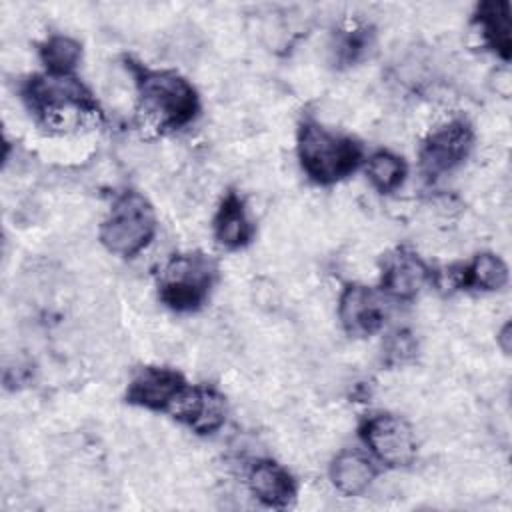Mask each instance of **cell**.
<instances>
[{"mask_svg": "<svg viewBox=\"0 0 512 512\" xmlns=\"http://www.w3.org/2000/svg\"><path fill=\"white\" fill-rule=\"evenodd\" d=\"M132 70L140 108L160 128H182L196 118L200 102L186 78L172 70H150L140 64H132Z\"/></svg>", "mask_w": 512, "mask_h": 512, "instance_id": "1", "label": "cell"}, {"mask_svg": "<svg viewBox=\"0 0 512 512\" xmlns=\"http://www.w3.org/2000/svg\"><path fill=\"white\" fill-rule=\"evenodd\" d=\"M298 158L314 182L334 184L360 166L362 148L356 140L308 120L298 132Z\"/></svg>", "mask_w": 512, "mask_h": 512, "instance_id": "2", "label": "cell"}, {"mask_svg": "<svg viewBox=\"0 0 512 512\" xmlns=\"http://www.w3.org/2000/svg\"><path fill=\"white\" fill-rule=\"evenodd\" d=\"M156 234V214L148 198L126 190L110 206L100 226V240L108 252L130 258L144 250Z\"/></svg>", "mask_w": 512, "mask_h": 512, "instance_id": "3", "label": "cell"}, {"mask_svg": "<svg viewBox=\"0 0 512 512\" xmlns=\"http://www.w3.org/2000/svg\"><path fill=\"white\" fill-rule=\"evenodd\" d=\"M216 274L218 268L210 256L202 252L178 254L162 268L158 280L160 298L176 312L196 310L206 302Z\"/></svg>", "mask_w": 512, "mask_h": 512, "instance_id": "4", "label": "cell"}, {"mask_svg": "<svg viewBox=\"0 0 512 512\" xmlns=\"http://www.w3.org/2000/svg\"><path fill=\"white\" fill-rule=\"evenodd\" d=\"M24 100L32 112L48 122L62 120L64 112L98 114V104L90 90L70 74H40L24 84Z\"/></svg>", "mask_w": 512, "mask_h": 512, "instance_id": "5", "label": "cell"}, {"mask_svg": "<svg viewBox=\"0 0 512 512\" xmlns=\"http://www.w3.org/2000/svg\"><path fill=\"white\" fill-rule=\"evenodd\" d=\"M360 436L374 458L390 468L408 466L416 458V436L410 424L400 416H370L360 426Z\"/></svg>", "mask_w": 512, "mask_h": 512, "instance_id": "6", "label": "cell"}, {"mask_svg": "<svg viewBox=\"0 0 512 512\" xmlns=\"http://www.w3.org/2000/svg\"><path fill=\"white\" fill-rule=\"evenodd\" d=\"M472 128L464 120H450L430 132L420 148V170L426 178H438L464 162L472 148Z\"/></svg>", "mask_w": 512, "mask_h": 512, "instance_id": "7", "label": "cell"}, {"mask_svg": "<svg viewBox=\"0 0 512 512\" xmlns=\"http://www.w3.org/2000/svg\"><path fill=\"white\" fill-rule=\"evenodd\" d=\"M388 296L364 284H348L338 302V318L342 328L356 338L376 334L388 316Z\"/></svg>", "mask_w": 512, "mask_h": 512, "instance_id": "8", "label": "cell"}, {"mask_svg": "<svg viewBox=\"0 0 512 512\" xmlns=\"http://www.w3.org/2000/svg\"><path fill=\"white\" fill-rule=\"evenodd\" d=\"M186 386V380L176 370L148 366L138 370L132 382L128 384L126 400L148 410L170 412Z\"/></svg>", "mask_w": 512, "mask_h": 512, "instance_id": "9", "label": "cell"}, {"mask_svg": "<svg viewBox=\"0 0 512 512\" xmlns=\"http://www.w3.org/2000/svg\"><path fill=\"white\" fill-rule=\"evenodd\" d=\"M170 414L198 434H212L226 420V402L212 388L186 386Z\"/></svg>", "mask_w": 512, "mask_h": 512, "instance_id": "10", "label": "cell"}, {"mask_svg": "<svg viewBox=\"0 0 512 512\" xmlns=\"http://www.w3.org/2000/svg\"><path fill=\"white\" fill-rule=\"evenodd\" d=\"M428 276L430 270L416 252L408 248H398L384 260L382 292L388 298L412 300L422 290Z\"/></svg>", "mask_w": 512, "mask_h": 512, "instance_id": "11", "label": "cell"}, {"mask_svg": "<svg viewBox=\"0 0 512 512\" xmlns=\"http://www.w3.org/2000/svg\"><path fill=\"white\" fill-rule=\"evenodd\" d=\"M248 486L252 494L270 508H286L296 498L292 474L274 460L254 462L248 470Z\"/></svg>", "mask_w": 512, "mask_h": 512, "instance_id": "12", "label": "cell"}, {"mask_svg": "<svg viewBox=\"0 0 512 512\" xmlns=\"http://www.w3.org/2000/svg\"><path fill=\"white\" fill-rule=\"evenodd\" d=\"M252 234H254V228H252V222L246 214L242 198L238 194L230 192L222 200V204L218 208V214L214 218V236H216V240L224 248L236 250V248L246 246L252 240Z\"/></svg>", "mask_w": 512, "mask_h": 512, "instance_id": "13", "label": "cell"}, {"mask_svg": "<svg viewBox=\"0 0 512 512\" xmlns=\"http://www.w3.org/2000/svg\"><path fill=\"white\" fill-rule=\"evenodd\" d=\"M376 466L370 458L356 450H344L340 452L332 466H330V478L338 492L346 496H358L362 494L374 480Z\"/></svg>", "mask_w": 512, "mask_h": 512, "instance_id": "14", "label": "cell"}, {"mask_svg": "<svg viewBox=\"0 0 512 512\" xmlns=\"http://www.w3.org/2000/svg\"><path fill=\"white\" fill-rule=\"evenodd\" d=\"M458 284L478 290H500L508 284V266L492 252L478 254L458 272Z\"/></svg>", "mask_w": 512, "mask_h": 512, "instance_id": "15", "label": "cell"}, {"mask_svg": "<svg viewBox=\"0 0 512 512\" xmlns=\"http://www.w3.org/2000/svg\"><path fill=\"white\" fill-rule=\"evenodd\" d=\"M482 36L504 60L510 58V14L508 2H484L478 6Z\"/></svg>", "mask_w": 512, "mask_h": 512, "instance_id": "16", "label": "cell"}, {"mask_svg": "<svg viewBox=\"0 0 512 512\" xmlns=\"http://www.w3.org/2000/svg\"><path fill=\"white\" fill-rule=\"evenodd\" d=\"M366 174L378 192L390 194L402 186L406 178V164L400 156L380 150L370 156L366 164Z\"/></svg>", "mask_w": 512, "mask_h": 512, "instance_id": "17", "label": "cell"}, {"mask_svg": "<svg viewBox=\"0 0 512 512\" xmlns=\"http://www.w3.org/2000/svg\"><path fill=\"white\" fill-rule=\"evenodd\" d=\"M80 56V44L68 36H50L40 48V58L50 74H70L80 62Z\"/></svg>", "mask_w": 512, "mask_h": 512, "instance_id": "18", "label": "cell"}, {"mask_svg": "<svg viewBox=\"0 0 512 512\" xmlns=\"http://www.w3.org/2000/svg\"><path fill=\"white\" fill-rule=\"evenodd\" d=\"M370 30L366 28H352V30H344L338 40H336V46H334V58L338 64H354L358 62L368 46H370Z\"/></svg>", "mask_w": 512, "mask_h": 512, "instance_id": "19", "label": "cell"}, {"mask_svg": "<svg viewBox=\"0 0 512 512\" xmlns=\"http://www.w3.org/2000/svg\"><path fill=\"white\" fill-rule=\"evenodd\" d=\"M416 354V340L410 332L398 330L384 344V358L388 364H404Z\"/></svg>", "mask_w": 512, "mask_h": 512, "instance_id": "20", "label": "cell"}, {"mask_svg": "<svg viewBox=\"0 0 512 512\" xmlns=\"http://www.w3.org/2000/svg\"><path fill=\"white\" fill-rule=\"evenodd\" d=\"M510 324H506L504 328H502V332H500V342H502V348H504V352H508L510 350V344H508V340H510Z\"/></svg>", "mask_w": 512, "mask_h": 512, "instance_id": "21", "label": "cell"}]
</instances>
